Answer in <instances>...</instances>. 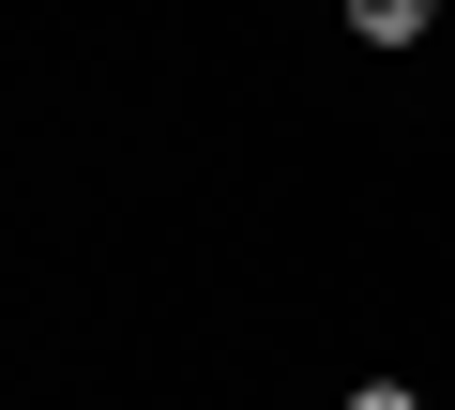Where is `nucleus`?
I'll use <instances>...</instances> for the list:
<instances>
[{
	"label": "nucleus",
	"instance_id": "f257e3e1",
	"mask_svg": "<svg viewBox=\"0 0 455 410\" xmlns=\"http://www.w3.org/2000/svg\"><path fill=\"white\" fill-rule=\"evenodd\" d=\"M425 16H440V0H349V31H364V46H425Z\"/></svg>",
	"mask_w": 455,
	"mask_h": 410
},
{
	"label": "nucleus",
	"instance_id": "f03ea898",
	"mask_svg": "<svg viewBox=\"0 0 455 410\" xmlns=\"http://www.w3.org/2000/svg\"><path fill=\"white\" fill-rule=\"evenodd\" d=\"M349 410H425V395L410 380H349Z\"/></svg>",
	"mask_w": 455,
	"mask_h": 410
}]
</instances>
